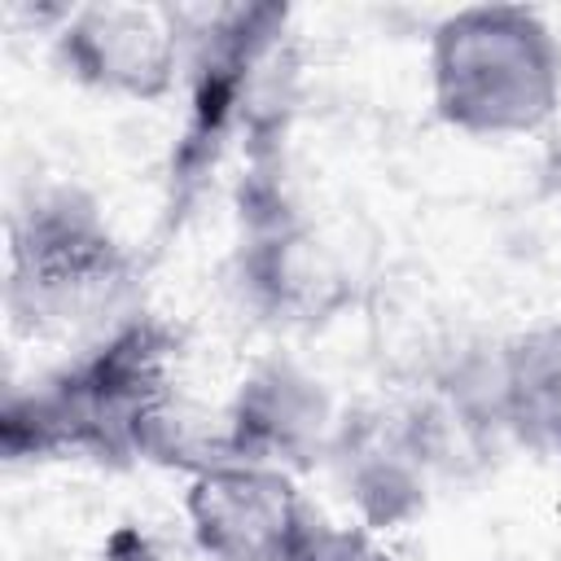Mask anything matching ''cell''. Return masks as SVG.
I'll return each mask as SVG.
<instances>
[{
	"label": "cell",
	"instance_id": "obj_7",
	"mask_svg": "<svg viewBox=\"0 0 561 561\" xmlns=\"http://www.w3.org/2000/svg\"><path fill=\"white\" fill-rule=\"evenodd\" d=\"M333 434L337 412L324 381L294 359H263L241 377L237 394L224 408L219 456L298 473L316 460H329Z\"/></svg>",
	"mask_w": 561,
	"mask_h": 561
},
{
	"label": "cell",
	"instance_id": "obj_5",
	"mask_svg": "<svg viewBox=\"0 0 561 561\" xmlns=\"http://www.w3.org/2000/svg\"><path fill=\"white\" fill-rule=\"evenodd\" d=\"M180 13L162 4H79L61 13L53 53L61 70L118 101H162L188 66Z\"/></svg>",
	"mask_w": 561,
	"mask_h": 561
},
{
	"label": "cell",
	"instance_id": "obj_10",
	"mask_svg": "<svg viewBox=\"0 0 561 561\" xmlns=\"http://www.w3.org/2000/svg\"><path fill=\"white\" fill-rule=\"evenodd\" d=\"M298 561H394L386 552V543L377 539V530L368 526H320L316 539L302 548Z\"/></svg>",
	"mask_w": 561,
	"mask_h": 561
},
{
	"label": "cell",
	"instance_id": "obj_11",
	"mask_svg": "<svg viewBox=\"0 0 561 561\" xmlns=\"http://www.w3.org/2000/svg\"><path fill=\"white\" fill-rule=\"evenodd\" d=\"M101 561H162V557L153 552V543H149L140 530L123 526V530H114V535H110V543H105Z\"/></svg>",
	"mask_w": 561,
	"mask_h": 561
},
{
	"label": "cell",
	"instance_id": "obj_2",
	"mask_svg": "<svg viewBox=\"0 0 561 561\" xmlns=\"http://www.w3.org/2000/svg\"><path fill=\"white\" fill-rule=\"evenodd\" d=\"M434 114L478 140L543 131L561 110V39L530 4H465L425 44Z\"/></svg>",
	"mask_w": 561,
	"mask_h": 561
},
{
	"label": "cell",
	"instance_id": "obj_1",
	"mask_svg": "<svg viewBox=\"0 0 561 561\" xmlns=\"http://www.w3.org/2000/svg\"><path fill=\"white\" fill-rule=\"evenodd\" d=\"M175 342L131 316L105 329L88 351L31 390H9L0 416L4 456H92V460H162L193 456L188 425L171 386Z\"/></svg>",
	"mask_w": 561,
	"mask_h": 561
},
{
	"label": "cell",
	"instance_id": "obj_9",
	"mask_svg": "<svg viewBox=\"0 0 561 561\" xmlns=\"http://www.w3.org/2000/svg\"><path fill=\"white\" fill-rule=\"evenodd\" d=\"M491 399L500 434L561 460V320H539L491 351Z\"/></svg>",
	"mask_w": 561,
	"mask_h": 561
},
{
	"label": "cell",
	"instance_id": "obj_4",
	"mask_svg": "<svg viewBox=\"0 0 561 561\" xmlns=\"http://www.w3.org/2000/svg\"><path fill=\"white\" fill-rule=\"evenodd\" d=\"M180 508L206 561H298L324 526L289 469L237 456L197 465Z\"/></svg>",
	"mask_w": 561,
	"mask_h": 561
},
{
	"label": "cell",
	"instance_id": "obj_12",
	"mask_svg": "<svg viewBox=\"0 0 561 561\" xmlns=\"http://www.w3.org/2000/svg\"><path fill=\"white\" fill-rule=\"evenodd\" d=\"M557 193H561V153H557Z\"/></svg>",
	"mask_w": 561,
	"mask_h": 561
},
{
	"label": "cell",
	"instance_id": "obj_8",
	"mask_svg": "<svg viewBox=\"0 0 561 561\" xmlns=\"http://www.w3.org/2000/svg\"><path fill=\"white\" fill-rule=\"evenodd\" d=\"M337 267L316 232L285 215H254L250 241L241 250V289L272 320H311L337 294Z\"/></svg>",
	"mask_w": 561,
	"mask_h": 561
},
{
	"label": "cell",
	"instance_id": "obj_13",
	"mask_svg": "<svg viewBox=\"0 0 561 561\" xmlns=\"http://www.w3.org/2000/svg\"><path fill=\"white\" fill-rule=\"evenodd\" d=\"M552 561H561V543H557V548H552Z\"/></svg>",
	"mask_w": 561,
	"mask_h": 561
},
{
	"label": "cell",
	"instance_id": "obj_3",
	"mask_svg": "<svg viewBox=\"0 0 561 561\" xmlns=\"http://www.w3.org/2000/svg\"><path fill=\"white\" fill-rule=\"evenodd\" d=\"M131 250L75 184L31 188L9 215L4 311L26 337L114 329L131 294Z\"/></svg>",
	"mask_w": 561,
	"mask_h": 561
},
{
	"label": "cell",
	"instance_id": "obj_6",
	"mask_svg": "<svg viewBox=\"0 0 561 561\" xmlns=\"http://www.w3.org/2000/svg\"><path fill=\"white\" fill-rule=\"evenodd\" d=\"M438 434L425 412L368 408L337 421L329 465L368 530H390L425 508L430 473L443 456Z\"/></svg>",
	"mask_w": 561,
	"mask_h": 561
}]
</instances>
